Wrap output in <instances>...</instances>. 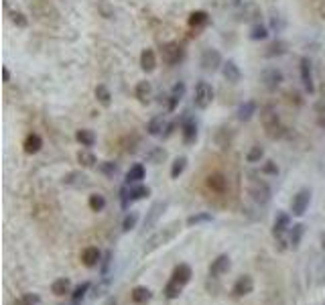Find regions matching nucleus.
<instances>
[{
    "label": "nucleus",
    "mask_w": 325,
    "mask_h": 305,
    "mask_svg": "<svg viewBox=\"0 0 325 305\" xmlns=\"http://www.w3.org/2000/svg\"><path fill=\"white\" fill-rule=\"evenodd\" d=\"M108 305H116V301L114 299H108Z\"/></svg>",
    "instance_id": "obj_54"
},
{
    "label": "nucleus",
    "mask_w": 325,
    "mask_h": 305,
    "mask_svg": "<svg viewBox=\"0 0 325 305\" xmlns=\"http://www.w3.org/2000/svg\"><path fill=\"white\" fill-rule=\"evenodd\" d=\"M236 2H238V4H240V2H242V0H236Z\"/></svg>",
    "instance_id": "obj_56"
},
{
    "label": "nucleus",
    "mask_w": 325,
    "mask_h": 305,
    "mask_svg": "<svg viewBox=\"0 0 325 305\" xmlns=\"http://www.w3.org/2000/svg\"><path fill=\"white\" fill-rule=\"evenodd\" d=\"M138 222V212H128L122 220V232H130Z\"/></svg>",
    "instance_id": "obj_41"
},
{
    "label": "nucleus",
    "mask_w": 325,
    "mask_h": 305,
    "mask_svg": "<svg viewBox=\"0 0 325 305\" xmlns=\"http://www.w3.org/2000/svg\"><path fill=\"white\" fill-rule=\"evenodd\" d=\"M267 37H269V28L264 24H260V22H256L252 26V30H250V39L252 41H264Z\"/></svg>",
    "instance_id": "obj_36"
},
{
    "label": "nucleus",
    "mask_w": 325,
    "mask_h": 305,
    "mask_svg": "<svg viewBox=\"0 0 325 305\" xmlns=\"http://www.w3.org/2000/svg\"><path fill=\"white\" fill-rule=\"evenodd\" d=\"M2 76H4V84H8V82H10V72H8V68H2Z\"/></svg>",
    "instance_id": "obj_52"
},
{
    "label": "nucleus",
    "mask_w": 325,
    "mask_h": 305,
    "mask_svg": "<svg viewBox=\"0 0 325 305\" xmlns=\"http://www.w3.org/2000/svg\"><path fill=\"white\" fill-rule=\"evenodd\" d=\"M75 140H77L81 146L90 148V146H94V144H96V134H94L92 130H87V128H81V130H77V132H75Z\"/></svg>",
    "instance_id": "obj_27"
},
{
    "label": "nucleus",
    "mask_w": 325,
    "mask_h": 305,
    "mask_svg": "<svg viewBox=\"0 0 325 305\" xmlns=\"http://www.w3.org/2000/svg\"><path fill=\"white\" fill-rule=\"evenodd\" d=\"M262 157H264V148H262L260 144H254V146L248 150V155H246V161H248V163H258Z\"/></svg>",
    "instance_id": "obj_43"
},
{
    "label": "nucleus",
    "mask_w": 325,
    "mask_h": 305,
    "mask_svg": "<svg viewBox=\"0 0 325 305\" xmlns=\"http://www.w3.org/2000/svg\"><path fill=\"white\" fill-rule=\"evenodd\" d=\"M181 287L183 285H179V283H175L173 279L165 285V289H163V293H165V297L167 299H177V297H179L181 295Z\"/></svg>",
    "instance_id": "obj_38"
},
{
    "label": "nucleus",
    "mask_w": 325,
    "mask_h": 305,
    "mask_svg": "<svg viewBox=\"0 0 325 305\" xmlns=\"http://www.w3.org/2000/svg\"><path fill=\"white\" fill-rule=\"evenodd\" d=\"M183 47L177 43V41H169L161 47V57H163V64L167 66H177L179 61L183 59Z\"/></svg>",
    "instance_id": "obj_5"
},
{
    "label": "nucleus",
    "mask_w": 325,
    "mask_h": 305,
    "mask_svg": "<svg viewBox=\"0 0 325 305\" xmlns=\"http://www.w3.org/2000/svg\"><path fill=\"white\" fill-rule=\"evenodd\" d=\"M24 152H28V155H35V152H39L41 150V146H43V140H41V136L37 134V132H31L26 138H24Z\"/></svg>",
    "instance_id": "obj_22"
},
{
    "label": "nucleus",
    "mask_w": 325,
    "mask_h": 305,
    "mask_svg": "<svg viewBox=\"0 0 325 305\" xmlns=\"http://www.w3.org/2000/svg\"><path fill=\"white\" fill-rule=\"evenodd\" d=\"M87 206H90L92 212H102L106 208V198L102 194H92L90 200H87Z\"/></svg>",
    "instance_id": "obj_35"
},
{
    "label": "nucleus",
    "mask_w": 325,
    "mask_h": 305,
    "mask_svg": "<svg viewBox=\"0 0 325 305\" xmlns=\"http://www.w3.org/2000/svg\"><path fill=\"white\" fill-rule=\"evenodd\" d=\"M248 194H250L252 200H254L256 204H260V206L269 204V200H271V188H269V183L262 181V179H256L254 175H252V179H250V183H248Z\"/></svg>",
    "instance_id": "obj_4"
},
{
    "label": "nucleus",
    "mask_w": 325,
    "mask_h": 305,
    "mask_svg": "<svg viewBox=\"0 0 325 305\" xmlns=\"http://www.w3.org/2000/svg\"><path fill=\"white\" fill-rule=\"evenodd\" d=\"M130 297H132V301H134L136 305H146V303L151 301L153 293L146 289V287H134L132 293H130Z\"/></svg>",
    "instance_id": "obj_25"
},
{
    "label": "nucleus",
    "mask_w": 325,
    "mask_h": 305,
    "mask_svg": "<svg viewBox=\"0 0 325 305\" xmlns=\"http://www.w3.org/2000/svg\"><path fill=\"white\" fill-rule=\"evenodd\" d=\"M10 20H12L16 26H20V28H24V26L28 24V20H26V16H24L22 12H12V14H10Z\"/></svg>",
    "instance_id": "obj_47"
},
{
    "label": "nucleus",
    "mask_w": 325,
    "mask_h": 305,
    "mask_svg": "<svg viewBox=\"0 0 325 305\" xmlns=\"http://www.w3.org/2000/svg\"><path fill=\"white\" fill-rule=\"evenodd\" d=\"M183 96H185V84H183V82H177V84L173 86V90H171V94H169V104H167V108L173 112L177 106H179V102L183 100Z\"/></svg>",
    "instance_id": "obj_16"
},
{
    "label": "nucleus",
    "mask_w": 325,
    "mask_h": 305,
    "mask_svg": "<svg viewBox=\"0 0 325 305\" xmlns=\"http://www.w3.org/2000/svg\"><path fill=\"white\" fill-rule=\"evenodd\" d=\"M163 130H167V120H165V116L163 114L153 116L149 120V124H146V132L153 134V136H159V134H163Z\"/></svg>",
    "instance_id": "obj_20"
},
{
    "label": "nucleus",
    "mask_w": 325,
    "mask_h": 305,
    "mask_svg": "<svg viewBox=\"0 0 325 305\" xmlns=\"http://www.w3.org/2000/svg\"><path fill=\"white\" fill-rule=\"evenodd\" d=\"M179 228H181V222H179V220H175V222H171L169 226H165V228H161L159 232H155L149 240L144 242L142 254H151V252H155V250L161 246V244H167L169 240H173L175 234L179 232Z\"/></svg>",
    "instance_id": "obj_2"
},
{
    "label": "nucleus",
    "mask_w": 325,
    "mask_h": 305,
    "mask_svg": "<svg viewBox=\"0 0 325 305\" xmlns=\"http://www.w3.org/2000/svg\"><path fill=\"white\" fill-rule=\"evenodd\" d=\"M230 268V256L228 254H220L212 264H210V277H220V274L228 272Z\"/></svg>",
    "instance_id": "obj_19"
},
{
    "label": "nucleus",
    "mask_w": 325,
    "mask_h": 305,
    "mask_svg": "<svg viewBox=\"0 0 325 305\" xmlns=\"http://www.w3.org/2000/svg\"><path fill=\"white\" fill-rule=\"evenodd\" d=\"M81 260H83L85 266H96V264L102 262V254H100V250L96 246H87L81 252Z\"/></svg>",
    "instance_id": "obj_21"
},
{
    "label": "nucleus",
    "mask_w": 325,
    "mask_h": 305,
    "mask_svg": "<svg viewBox=\"0 0 325 305\" xmlns=\"http://www.w3.org/2000/svg\"><path fill=\"white\" fill-rule=\"evenodd\" d=\"M254 114H256V102H252V100L244 102V104L238 108V120H242V122L250 120Z\"/></svg>",
    "instance_id": "obj_32"
},
{
    "label": "nucleus",
    "mask_w": 325,
    "mask_h": 305,
    "mask_svg": "<svg viewBox=\"0 0 325 305\" xmlns=\"http://www.w3.org/2000/svg\"><path fill=\"white\" fill-rule=\"evenodd\" d=\"M110 262H112V250H108L104 254V258H102V274H104V277H106L108 270H110Z\"/></svg>",
    "instance_id": "obj_49"
},
{
    "label": "nucleus",
    "mask_w": 325,
    "mask_h": 305,
    "mask_svg": "<svg viewBox=\"0 0 325 305\" xmlns=\"http://www.w3.org/2000/svg\"><path fill=\"white\" fill-rule=\"evenodd\" d=\"M77 163H79L81 167H85V169H92V167L96 165V155H94L90 148H81V150L77 152Z\"/></svg>",
    "instance_id": "obj_29"
},
{
    "label": "nucleus",
    "mask_w": 325,
    "mask_h": 305,
    "mask_svg": "<svg viewBox=\"0 0 325 305\" xmlns=\"http://www.w3.org/2000/svg\"><path fill=\"white\" fill-rule=\"evenodd\" d=\"M321 126H323V128H325V118H321Z\"/></svg>",
    "instance_id": "obj_55"
},
{
    "label": "nucleus",
    "mask_w": 325,
    "mask_h": 305,
    "mask_svg": "<svg viewBox=\"0 0 325 305\" xmlns=\"http://www.w3.org/2000/svg\"><path fill=\"white\" fill-rule=\"evenodd\" d=\"M321 246H323V250H325V234L321 236Z\"/></svg>",
    "instance_id": "obj_53"
},
{
    "label": "nucleus",
    "mask_w": 325,
    "mask_h": 305,
    "mask_svg": "<svg viewBox=\"0 0 325 305\" xmlns=\"http://www.w3.org/2000/svg\"><path fill=\"white\" fill-rule=\"evenodd\" d=\"M262 173H267V175H277V173H279L277 163H275V161H267V163L262 165Z\"/></svg>",
    "instance_id": "obj_48"
},
{
    "label": "nucleus",
    "mask_w": 325,
    "mask_h": 305,
    "mask_svg": "<svg viewBox=\"0 0 325 305\" xmlns=\"http://www.w3.org/2000/svg\"><path fill=\"white\" fill-rule=\"evenodd\" d=\"M208 188L214 190V192H218V194H224V192H226V177L220 175V173L210 175V177H208Z\"/></svg>",
    "instance_id": "obj_30"
},
{
    "label": "nucleus",
    "mask_w": 325,
    "mask_h": 305,
    "mask_svg": "<svg viewBox=\"0 0 325 305\" xmlns=\"http://www.w3.org/2000/svg\"><path fill=\"white\" fill-rule=\"evenodd\" d=\"M319 16L325 18V0H321V2H319Z\"/></svg>",
    "instance_id": "obj_51"
},
{
    "label": "nucleus",
    "mask_w": 325,
    "mask_h": 305,
    "mask_svg": "<svg viewBox=\"0 0 325 305\" xmlns=\"http://www.w3.org/2000/svg\"><path fill=\"white\" fill-rule=\"evenodd\" d=\"M260 122H262V128H264V132H267L269 138L277 140V138L285 136V126H283V122H281L277 110L271 104L260 108Z\"/></svg>",
    "instance_id": "obj_1"
},
{
    "label": "nucleus",
    "mask_w": 325,
    "mask_h": 305,
    "mask_svg": "<svg viewBox=\"0 0 325 305\" xmlns=\"http://www.w3.org/2000/svg\"><path fill=\"white\" fill-rule=\"evenodd\" d=\"M301 80H303V86L309 94L315 92V82H313V70H311V61L307 57H301Z\"/></svg>",
    "instance_id": "obj_11"
},
{
    "label": "nucleus",
    "mask_w": 325,
    "mask_h": 305,
    "mask_svg": "<svg viewBox=\"0 0 325 305\" xmlns=\"http://www.w3.org/2000/svg\"><path fill=\"white\" fill-rule=\"evenodd\" d=\"M201 70L203 72H218L222 66H224V61H222V55L218 49H205L201 53Z\"/></svg>",
    "instance_id": "obj_8"
},
{
    "label": "nucleus",
    "mask_w": 325,
    "mask_h": 305,
    "mask_svg": "<svg viewBox=\"0 0 325 305\" xmlns=\"http://www.w3.org/2000/svg\"><path fill=\"white\" fill-rule=\"evenodd\" d=\"M165 210H167V202H163V200L161 202H155L151 206V210L146 212V218H144V224H142V232H151L157 226V222L161 220Z\"/></svg>",
    "instance_id": "obj_7"
},
{
    "label": "nucleus",
    "mask_w": 325,
    "mask_h": 305,
    "mask_svg": "<svg viewBox=\"0 0 325 305\" xmlns=\"http://www.w3.org/2000/svg\"><path fill=\"white\" fill-rule=\"evenodd\" d=\"M144 179V167L140 163L132 165L128 171H126V183L128 186H134V183H140Z\"/></svg>",
    "instance_id": "obj_26"
},
{
    "label": "nucleus",
    "mask_w": 325,
    "mask_h": 305,
    "mask_svg": "<svg viewBox=\"0 0 325 305\" xmlns=\"http://www.w3.org/2000/svg\"><path fill=\"white\" fill-rule=\"evenodd\" d=\"M134 96H136V100L140 102V104H149L151 102V96H153V86H151V82H138L136 84V88H134Z\"/></svg>",
    "instance_id": "obj_14"
},
{
    "label": "nucleus",
    "mask_w": 325,
    "mask_h": 305,
    "mask_svg": "<svg viewBox=\"0 0 325 305\" xmlns=\"http://www.w3.org/2000/svg\"><path fill=\"white\" fill-rule=\"evenodd\" d=\"M108 285H110V281H104V283H100V285H96V289H94V293H92V297L94 299H98V297H102L106 291H108Z\"/></svg>",
    "instance_id": "obj_50"
},
{
    "label": "nucleus",
    "mask_w": 325,
    "mask_h": 305,
    "mask_svg": "<svg viewBox=\"0 0 325 305\" xmlns=\"http://www.w3.org/2000/svg\"><path fill=\"white\" fill-rule=\"evenodd\" d=\"M185 167H187V157H177L173 161V165H171V177L177 179V177H179L185 171Z\"/></svg>",
    "instance_id": "obj_39"
},
{
    "label": "nucleus",
    "mask_w": 325,
    "mask_h": 305,
    "mask_svg": "<svg viewBox=\"0 0 325 305\" xmlns=\"http://www.w3.org/2000/svg\"><path fill=\"white\" fill-rule=\"evenodd\" d=\"M214 100V88L208 82H197L195 90H193V106L199 110H205Z\"/></svg>",
    "instance_id": "obj_3"
},
{
    "label": "nucleus",
    "mask_w": 325,
    "mask_h": 305,
    "mask_svg": "<svg viewBox=\"0 0 325 305\" xmlns=\"http://www.w3.org/2000/svg\"><path fill=\"white\" fill-rule=\"evenodd\" d=\"M63 183H65V186H75V188H79V186H87V177L81 175V173H69L67 177H63Z\"/></svg>",
    "instance_id": "obj_37"
},
{
    "label": "nucleus",
    "mask_w": 325,
    "mask_h": 305,
    "mask_svg": "<svg viewBox=\"0 0 325 305\" xmlns=\"http://www.w3.org/2000/svg\"><path fill=\"white\" fill-rule=\"evenodd\" d=\"M191 277H193V272H191V266L189 264H177L175 270H173V274H171V279L175 283H179V285H187L191 281Z\"/></svg>",
    "instance_id": "obj_15"
},
{
    "label": "nucleus",
    "mask_w": 325,
    "mask_h": 305,
    "mask_svg": "<svg viewBox=\"0 0 325 305\" xmlns=\"http://www.w3.org/2000/svg\"><path fill=\"white\" fill-rule=\"evenodd\" d=\"M149 194H151L149 188H144V186H134V188H130V202L142 200V198H146Z\"/></svg>",
    "instance_id": "obj_44"
},
{
    "label": "nucleus",
    "mask_w": 325,
    "mask_h": 305,
    "mask_svg": "<svg viewBox=\"0 0 325 305\" xmlns=\"http://www.w3.org/2000/svg\"><path fill=\"white\" fill-rule=\"evenodd\" d=\"M39 303H41V297L37 293H24L14 301V305H39Z\"/></svg>",
    "instance_id": "obj_40"
},
{
    "label": "nucleus",
    "mask_w": 325,
    "mask_h": 305,
    "mask_svg": "<svg viewBox=\"0 0 325 305\" xmlns=\"http://www.w3.org/2000/svg\"><path fill=\"white\" fill-rule=\"evenodd\" d=\"M96 100H98L102 106H110V104H112V94H110V90H108L104 84L96 86Z\"/></svg>",
    "instance_id": "obj_33"
},
{
    "label": "nucleus",
    "mask_w": 325,
    "mask_h": 305,
    "mask_svg": "<svg viewBox=\"0 0 325 305\" xmlns=\"http://www.w3.org/2000/svg\"><path fill=\"white\" fill-rule=\"evenodd\" d=\"M90 287H92V285L87 283V281H85V283H81V285H77V287H75V291H73V301L83 299V297H85V293L90 291Z\"/></svg>",
    "instance_id": "obj_45"
},
{
    "label": "nucleus",
    "mask_w": 325,
    "mask_h": 305,
    "mask_svg": "<svg viewBox=\"0 0 325 305\" xmlns=\"http://www.w3.org/2000/svg\"><path fill=\"white\" fill-rule=\"evenodd\" d=\"M140 68H142V72H146V74H151V72L157 70V53H155L153 49H144V51L140 53Z\"/></svg>",
    "instance_id": "obj_18"
},
{
    "label": "nucleus",
    "mask_w": 325,
    "mask_h": 305,
    "mask_svg": "<svg viewBox=\"0 0 325 305\" xmlns=\"http://www.w3.org/2000/svg\"><path fill=\"white\" fill-rule=\"evenodd\" d=\"M252 289H254V281H252V277L250 274H242V277H238V281L234 283V295H238V297H244V295H248V293H252Z\"/></svg>",
    "instance_id": "obj_13"
},
{
    "label": "nucleus",
    "mask_w": 325,
    "mask_h": 305,
    "mask_svg": "<svg viewBox=\"0 0 325 305\" xmlns=\"http://www.w3.org/2000/svg\"><path fill=\"white\" fill-rule=\"evenodd\" d=\"M222 74H224V78H226L230 84H238V82H240V78H242L240 68L236 66V61H232V59L224 61V66H222Z\"/></svg>",
    "instance_id": "obj_12"
},
{
    "label": "nucleus",
    "mask_w": 325,
    "mask_h": 305,
    "mask_svg": "<svg viewBox=\"0 0 325 305\" xmlns=\"http://www.w3.org/2000/svg\"><path fill=\"white\" fill-rule=\"evenodd\" d=\"M260 82H262V86L267 88L269 92H275L283 84V72L277 70V68H267L260 74Z\"/></svg>",
    "instance_id": "obj_9"
},
{
    "label": "nucleus",
    "mask_w": 325,
    "mask_h": 305,
    "mask_svg": "<svg viewBox=\"0 0 325 305\" xmlns=\"http://www.w3.org/2000/svg\"><path fill=\"white\" fill-rule=\"evenodd\" d=\"M309 202H311V190H301L291 202L293 216H303V214L307 212V208H309Z\"/></svg>",
    "instance_id": "obj_10"
},
{
    "label": "nucleus",
    "mask_w": 325,
    "mask_h": 305,
    "mask_svg": "<svg viewBox=\"0 0 325 305\" xmlns=\"http://www.w3.org/2000/svg\"><path fill=\"white\" fill-rule=\"evenodd\" d=\"M212 220H214L212 214H208V212H201V214H193V216H189V218H187V226L208 224V222H212Z\"/></svg>",
    "instance_id": "obj_34"
},
{
    "label": "nucleus",
    "mask_w": 325,
    "mask_h": 305,
    "mask_svg": "<svg viewBox=\"0 0 325 305\" xmlns=\"http://www.w3.org/2000/svg\"><path fill=\"white\" fill-rule=\"evenodd\" d=\"M187 22H189V26H193V28H199V26H205L210 22V14L205 12V10H193L191 14H189V18H187Z\"/></svg>",
    "instance_id": "obj_23"
},
{
    "label": "nucleus",
    "mask_w": 325,
    "mask_h": 305,
    "mask_svg": "<svg viewBox=\"0 0 325 305\" xmlns=\"http://www.w3.org/2000/svg\"><path fill=\"white\" fill-rule=\"evenodd\" d=\"M100 171H102L104 175H108V177H114V175L118 173V165L112 163V161H106V163L100 165Z\"/></svg>",
    "instance_id": "obj_46"
},
{
    "label": "nucleus",
    "mask_w": 325,
    "mask_h": 305,
    "mask_svg": "<svg viewBox=\"0 0 325 305\" xmlns=\"http://www.w3.org/2000/svg\"><path fill=\"white\" fill-rule=\"evenodd\" d=\"M258 18H260V8H258L254 2H244L242 20H244V22H256Z\"/></svg>",
    "instance_id": "obj_24"
},
{
    "label": "nucleus",
    "mask_w": 325,
    "mask_h": 305,
    "mask_svg": "<svg viewBox=\"0 0 325 305\" xmlns=\"http://www.w3.org/2000/svg\"><path fill=\"white\" fill-rule=\"evenodd\" d=\"M181 136H183V142L185 144H193L197 140V124L193 118H187L181 126Z\"/></svg>",
    "instance_id": "obj_17"
},
{
    "label": "nucleus",
    "mask_w": 325,
    "mask_h": 305,
    "mask_svg": "<svg viewBox=\"0 0 325 305\" xmlns=\"http://www.w3.org/2000/svg\"><path fill=\"white\" fill-rule=\"evenodd\" d=\"M303 232H305V226L303 224H293L291 230H289V244L293 248H297L301 244V238H303Z\"/></svg>",
    "instance_id": "obj_28"
},
{
    "label": "nucleus",
    "mask_w": 325,
    "mask_h": 305,
    "mask_svg": "<svg viewBox=\"0 0 325 305\" xmlns=\"http://www.w3.org/2000/svg\"><path fill=\"white\" fill-rule=\"evenodd\" d=\"M287 230H291V218H289V214H279L277 216V220H275V226H273V236L277 238V242H279V250H285L287 246V240H285V234H287Z\"/></svg>",
    "instance_id": "obj_6"
},
{
    "label": "nucleus",
    "mask_w": 325,
    "mask_h": 305,
    "mask_svg": "<svg viewBox=\"0 0 325 305\" xmlns=\"http://www.w3.org/2000/svg\"><path fill=\"white\" fill-rule=\"evenodd\" d=\"M69 289H71V281L69 279H57V281H53V285H51V291H53V295H57V297H63V295H67L69 293Z\"/></svg>",
    "instance_id": "obj_31"
},
{
    "label": "nucleus",
    "mask_w": 325,
    "mask_h": 305,
    "mask_svg": "<svg viewBox=\"0 0 325 305\" xmlns=\"http://www.w3.org/2000/svg\"><path fill=\"white\" fill-rule=\"evenodd\" d=\"M287 51V45H285V41H275V43H271L269 45V49H267V53H264V55H267V57H279V55H283Z\"/></svg>",
    "instance_id": "obj_42"
}]
</instances>
